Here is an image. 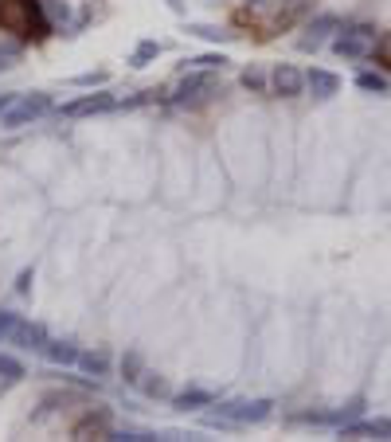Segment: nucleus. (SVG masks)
<instances>
[{"label":"nucleus","instance_id":"obj_1","mask_svg":"<svg viewBox=\"0 0 391 442\" xmlns=\"http://www.w3.org/2000/svg\"><path fill=\"white\" fill-rule=\"evenodd\" d=\"M0 28L4 32H16L20 40H43V35L52 32L47 16L40 12L35 0H0Z\"/></svg>","mask_w":391,"mask_h":442},{"label":"nucleus","instance_id":"obj_2","mask_svg":"<svg viewBox=\"0 0 391 442\" xmlns=\"http://www.w3.org/2000/svg\"><path fill=\"white\" fill-rule=\"evenodd\" d=\"M219 94H223V86H219V75H215V71H192V75H184V83L176 86L172 102L184 106V110H200V106L215 102Z\"/></svg>","mask_w":391,"mask_h":442},{"label":"nucleus","instance_id":"obj_3","mask_svg":"<svg viewBox=\"0 0 391 442\" xmlns=\"http://www.w3.org/2000/svg\"><path fill=\"white\" fill-rule=\"evenodd\" d=\"M274 403L270 400H231L207 415V426H247V423H263L270 419Z\"/></svg>","mask_w":391,"mask_h":442},{"label":"nucleus","instance_id":"obj_4","mask_svg":"<svg viewBox=\"0 0 391 442\" xmlns=\"http://www.w3.org/2000/svg\"><path fill=\"white\" fill-rule=\"evenodd\" d=\"M47 110H52V94H16V102L0 114V126L20 129V126H28V121L43 118Z\"/></svg>","mask_w":391,"mask_h":442},{"label":"nucleus","instance_id":"obj_5","mask_svg":"<svg viewBox=\"0 0 391 442\" xmlns=\"http://www.w3.org/2000/svg\"><path fill=\"white\" fill-rule=\"evenodd\" d=\"M332 52L344 55V59H364V55L375 52V32L368 24H356V28H344V32L332 40Z\"/></svg>","mask_w":391,"mask_h":442},{"label":"nucleus","instance_id":"obj_6","mask_svg":"<svg viewBox=\"0 0 391 442\" xmlns=\"http://www.w3.org/2000/svg\"><path fill=\"white\" fill-rule=\"evenodd\" d=\"M364 411V400H352L337 411H306V415H294V423H317V426H344L349 419H356Z\"/></svg>","mask_w":391,"mask_h":442},{"label":"nucleus","instance_id":"obj_7","mask_svg":"<svg viewBox=\"0 0 391 442\" xmlns=\"http://www.w3.org/2000/svg\"><path fill=\"white\" fill-rule=\"evenodd\" d=\"M270 90L278 94V98H298V94L306 90V75H301L298 67H289V63H278V67L270 71Z\"/></svg>","mask_w":391,"mask_h":442},{"label":"nucleus","instance_id":"obj_8","mask_svg":"<svg viewBox=\"0 0 391 442\" xmlns=\"http://www.w3.org/2000/svg\"><path fill=\"white\" fill-rule=\"evenodd\" d=\"M12 345H16V349H28V352H43L47 349V329H43L40 321H16V329H12Z\"/></svg>","mask_w":391,"mask_h":442},{"label":"nucleus","instance_id":"obj_9","mask_svg":"<svg viewBox=\"0 0 391 442\" xmlns=\"http://www.w3.org/2000/svg\"><path fill=\"white\" fill-rule=\"evenodd\" d=\"M118 98L114 94H86V98H75V102L63 106V118H86V114H102V110H114Z\"/></svg>","mask_w":391,"mask_h":442},{"label":"nucleus","instance_id":"obj_10","mask_svg":"<svg viewBox=\"0 0 391 442\" xmlns=\"http://www.w3.org/2000/svg\"><path fill=\"white\" fill-rule=\"evenodd\" d=\"M306 90L313 94L317 102H329L332 94L340 90V78L332 75V71H321V67H313V71L306 75Z\"/></svg>","mask_w":391,"mask_h":442},{"label":"nucleus","instance_id":"obj_11","mask_svg":"<svg viewBox=\"0 0 391 442\" xmlns=\"http://www.w3.org/2000/svg\"><path fill=\"white\" fill-rule=\"evenodd\" d=\"M340 28V20L332 16V12H325V16H317L313 24L306 28V35H301V52H317V47H321L325 43V35L329 32H337Z\"/></svg>","mask_w":391,"mask_h":442},{"label":"nucleus","instance_id":"obj_12","mask_svg":"<svg viewBox=\"0 0 391 442\" xmlns=\"http://www.w3.org/2000/svg\"><path fill=\"white\" fill-rule=\"evenodd\" d=\"M344 438H391V419H360V423H344L340 426Z\"/></svg>","mask_w":391,"mask_h":442},{"label":"nucleus","instance_id":"obj_13","mask_svg":"<svg viewBox=\"0 0 391 442\" xmlns=\"http://www.w3.org/2000/svg\"><path fill=\"white\" fill-rule=\"evenodd\" d=\"M219 400L212 388H184V391H176L172 395V403H176L180 411H196V407H212V403Z\"/></svg>","mask_w":391,"mask_h":442},{"label":"nucleus","instance_id":"obj_14","mask_svg":"<svg viewBox=\"0 0 391 442\" xmlns=\"http://www.w3.org/2000/svg\"><path fill=\"white\" fill-rule=\"evenodd\" d=\"M43 352H47L52 364H63V368L78 360V345H75V340H47V349H43Z\"/></svg>","mask_w":391,"mask_h":442},{"label":"nucleus","instance_id":"obj_15","mask_svg":"<svg viewBox=\"0 0 391 442\" xmlns=\"http://www.w3.org/2000/svg\"><path fill=\"white\" fill-rule=\"evenodd\" d=\"M78 368H83L86 376H106V368H110V360H106V352H78V360H75Z\"/></svg>","mask_w":391,"mask_h":442},{"label":"nucleus","instance_id":"obj_16","mask_svg":"<svg viewBox=\"0 0 391 442\" xmlns=\"http://www.w3.org/2000/svg\"><path fill=\"white\" fill-rule=\"evenodd\" d=\"M157 55H161V43H157V40H141V43H137V52L129 55V63H133V67H149Z\"/></svg>","mask_w":391,"mask_h":442},{"label":"nucleus","instance_id":"obj_17","mask_svg":"<svg viewBox=\"0 0 391 442\" xmlns=\"http://www.w3.org/2000/svg\"><path fill=\"white\" fill-rule=\"evenodd\" d=\"M121 376H126V383H141L145 364H141V357H137V352H126V357H121Z\"/></svg>","mask_w":391,"mask_h":442},{"label":"nucleus","instance_id":"obj_18","mask_svg":"<svg viewBox=\"0 0 391 442\" xmlns=\"http://www.w3.org/2000/svg\"><path fill=\"white\" fill-rule=\"evenodd\" d=\"M0 380H4V383L24 380V364H20L16 357H4V352H0Z\"/></svg>","mask_w":391,"mask_h":442},{"label":"nucleus","instance_id":"obj_19","mask_svg":"<svg viewBox=\"0 0 391 442\" xmlns=\"http://www.w3.org/2000/svg\"><path fill=\"white\" fill-rule=\"evenodd\" d=\"M356 86H360V90H368V94H383V90H387V78L375 75V71H360Z\"/></svg>","mask_w":391,"mask_h":442},{"label":"nucleus","instance_id":"obj_20","mask_svg":"<svg viewBox=\"0 0 391 442\" xmlns=\"http://www.w3.org/2000/svg\"><path fill=\"white\" fill-rule=\"evenodd\" d=\"M188 67L192 71H223L227 67V55H196V59H188Z\"/></svg>","mask_w":391,"mask_h":442},{"label":"nucleus","instance_id":"obj_21","mask_svg":"<svg viewBox=\"0 0 391 442\" xmlns=\"http://www.w3.org/2000/svg\"><path fill=\"white\" fill-rule=\"evenodd\" d=\"M188 35H200V40H212V43L231 40V32H219V28H212V24H188Z\"/></svg>","mask_w":391,"mask_h":442},{"label":"nucleus","instance_id":"obj_22","mask_svg":"<svg viewBox=\"0 0 391 442\" xmlns=\"http://www.w3.org/2000/svg\"><path fill=\"white\" fill-rule=\"evenodd\" d=\"M239 83L247 86V90H266V75L258 67H247L243 75H239Z\"/></svg>","mask_w":391,"mask_h":442},{"label":"nucleus","instance_id":"obj_23","mask_svg":"<svg viewBox=\"0 0 391 442\" xmlns=\"http://www.w3.org/2000/svg\"><path fill=\"white\" fill-rule=\"evenodd\" d=\"M20 55H24V52H20L16 43H8V47H0V71H12V67L20 63Z\"/></svg>","mask_w":391,"mask_h":442},{"label":"nucleus","instance_id":"obj_24","mask_svg":"<svg viewBox=\"0 0 391 442\" xmlns=\"http://www.w3.org/2000/svg\"><path fill=\"white\" fill-rule=\"evenodd\" d=\"M16 321H20V317L12 313V309H0V340H8V337H12V329H16Z\"/></svg>","mask_w":391,"mask_h":442},{"label":"nucleus","instance_id":"obj_25","mask_svg":"<svg viewBox=\"0 0 391 442\" xmlns=\"http://www.w3.org/2000/svg\"><path fill=\"white\" fill-rule=\"evenodd\" d=\"M71 83H75V86H102L106 83V71H86V75H75Z\"/></svg>","mask_w":391,"mask_h":442},{"label":"nucleus","instance_id":"obj_26","mask_svg":"<svg viewBox=\"0 0 391 442\" xmlns=\"http://www.w3.org/2000/svg\"><path fill=\"white\" fill-rule=\"evenodd\" d=\"M141 388H145V395H169V383H164L161 376H157V380H145L141 376Z\"/></svg>","mask_w":391,"mask_h":442},{"label":"nucleus","instance_id":"obj_27","mask_svg":"<svg viewBox=\"0 0 391 442\" xmlns=\"http://www.w3.org/2000/svg\"><path fill=\"white\" fill-rule=\"evenodd\" d=\"M28 289H32V270H24L16 278V294H28Z\"/></svg>","mask_w":391,"mask_h":442},{"label":"nucleus","instance_id":"obj_28","mask_svg":"<svg viewBox=\"0 0 391 442\" xmlns=\"http://www.w3.org/2000/svg\"><path fill=\"white\" fill-rule=\"evenodd\" d=\"M12 102H16V94H0V114L8 110V106H12Z\"/></svg>","mask_w":391,"mask_h":442},{"label":"nucleus","instance_id":"obj_29","mask_svg":"<svg viewBox=\"0 0 391 442\" xmlns=\"http://www.w3.org/2000/svg\"><path fill=\"white\" fill-rule=\"evenodd\" d=\"M169 8H172V12H180V8H184V0H169Z\"/></svg>","mask_w":391,"mask_h":442},{"label":"nucleus","instance_id":"obj_30","mask_svg":"<svg viewBox=\"0 0 391 442\" xmlns=\"http://www.w3.org/2000/svg\"><path fill=\"white\" fill-rule=\"evenodd\" d=\"M247 4H263V0H247Z\"/></svg>","mask_w":391,"mask_h":442}]
</instances>
